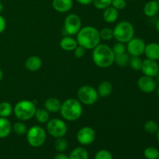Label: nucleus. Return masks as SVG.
Segmentation results:
<instances>
[{
	"label": "nucleus",
	"mask_w": 159,
	"mask_h": 159,
	"mask_svg": "<svg viewBox=\"0 0 159 159\" xmlns=\"http://www.w3.org/2000/svg\"><path fill=\"white\" fill-rule=\"evenodd\" d=\"M76 35L78 44L83 47L85 50H93L100 43L99 31L94 26H84Z\"/></svg>",
	"instance_id": "nucleus-1"
},
{
	"label": "nucleus",
	"mask_w": 159,
	"mask_h": 159,
	"mask_svg": "<svg viewBox=\"0 0 159 159\" xmlns=\"http://www.w3.org/2000/svg\"><path fill=\"white\" fill-rule=\"evenodd\" d=\"M93 61L100 68H107L114 63L115 55L112 48L107 44L99 43L93 50Z\"/></svg>",
	"instance_id": "nucleus-2"
},
{
	"label": "nucleus",
	"mask_w": 159,
	"mask_h": 159,
	"mask_svg": "<svg viewBox=\"0 0 159 159\" xmlns=\"http://www.w3.org/2000/svg\"><path fill=\"white\" fill-rule=\"evenodd\" d=\"M59 112L62 118L65 120L75 121L82 116L83 107L82 104L78 100V99L70 98L61 102V107Z\"/></svg>",
	"instance_id": "nucleus-3"
},
{
	"label": "nucleus",
	"mask_w": 159,
	"mask_h": 159,
	"mask_svg": "<svg viewBox=\"0 0 159 159\" xmlns=\"http://www.w3.org/2000/svg\"><path fill=\"white\" fill-rule=\"evenodd\" d=\"M36 110V105L32 101L23 99L16 104L13 108V113L19 120L26 121L34 117Z\"/></svg>",
	"instance_id": "nucleus-4"
},
{
	"label": "nucleus",
	"mask_w": 159,
	"mask_h": 159,
	"mask_svg": "<svg viewBox=\"0 0 159 159\" xmlns=\"http://www.w3.org/2000/svg\"><path fill=\"white\" fill-rule=\"evenodd\" d=\"M134 27L129 21H121L113 29V38L116 41L127 43L134 37Z\"/></svg>",
	"instance_id": "nucleus-5"
},
{
	"label": "nucleus",
	"mask_w": 159,
	"mask_h": 159,
	"mask_svg": "<svg viewBox=\"0 0 159 159\" xmlns=\"http://www.w3.org/2000/svg\"><path fill=\"white\" fill-rule=\"evenodd\" d=\"M26 141L34 148H39L44 144L47 138L46 130L40 126L34 125L26 132Z\"/></svg>",
	"instance_id": "nucleus-6"
},
{
	"label": "nucleus",
	"mask_w": 159,
	"mask_h": 159,
	"mask_svg": "<svg viewBox=\"0 0 159 159\" xmlns=\"http://www.w3.org/2000/svg\"><path fill=\"white\" fill-rule=\"evenodd\" d=\"M78 100L85 106L94 105L99 99L97 90L91 85H82L77 92Z\"/></svg>",
	"instance_id": "nucleus-7"
},
{
	"label": "nucleus",
	"mask_w": 159,
	"mask_h": 159,
	"mask_svg": "<svg viewBox=\"0 0 159 159\" xmlns=\"http://www.w3.org/2000/svg\"><path fill=\"white\" fill-rule=\"evenodd\" d=\"M47 131L54 138H64L68 131L67 124L63 120L53 118L47 123Z\"/></svg>",
	"instance_id": "nucleus-8"
},
{
	"label": "nucleus",
	"mask_w": 159,
	"mask_h": 159,
	"mask_svg": "<svg viewBox=\"0 0 159 159\" xmlns=\"http://www.w3.org/2000/svg\"><path fill=\"white\" fill-rule=\"evenodd\" d=\"M82 28L81 18L75 13L68 14L64 22V30L69 36L76 35Z\"/></svg>",
	"instance_id": "nucleus-9"
},
{
	"label": "nucleus",
	"mask_w": 159,
	"mask_h": 159,
	"mask_svg": "<svg viewBox=\"0 0 159 159\" xmlns=\"http://www.w3.org/2000/svg\"><path fill=\"white\" fill-rule=\"evenodd\" d=\"M146 43L143 39L140 37H134L127 43V54L130 56H139L144 54Z\"/></svg>",
	"instance_id": "nucleus-10"
},
{
	"label": "nucleus",
	"mask_w": 159,
	"mask_h": 159,
	"mask_svg": "<svg viewBox=\"0 0 159 159\" xmlns=\"http://www.w3.org/2000/svg\"><path fill=\"white\" fill-rule=\"evenodd\" d=\"M96 134L93 128L90 127H83L78 131L76 138L79 144L86 146L93 144L96 139Z\"/></svg>",
	"instance_id": "nucleus-11"
},
{
	"label": "nucleus",
	"mask_w": 159,
	"mask_h": 159,
	"mask_svg": "<svg viewBox=\"0 0 159 159\" xmlns=\"http://www.w3.org/2000/svg\"><path fill=\"white\" fill-rule=\"evenodd\" d=\"M138 86L139 89L144 93H152L155 91L157 82L154 78L147 75H143L138 80Z\"/></svg>",
	"instance_id": "nucleus-12"
},
{
	"label": "nucleus",
	"mask_w": 159,
	"mask_h": 159,
	"mask_svg": "<svg viewBox=\"0 0 159 159\" xmlns=\"http://www.w3.org/2000/svg\"><path fill=\"white\" fill-rule=\"evenodd\" d=\"M141 71H142L144 75L155 78L159 73V65L157 61L146 58L143 60Z\"/></svg>",
	"instance_id": "nucleus-13"
},
{
	"label": "nucleus",
	"mask_w": 159,
	"mask_h": 159,
	"mask_svg": "<svg viewBox=\"0 0 159 159\" xmlns=\"http://www.w3.org/2000/svg\"><path fill=\"white\" fill-rule=\"evenodd\" d=\"M52 6L57 12L65 13L73 7V0H52Z\"/></svg>",
	"instance_id": "nucleus-14"
},
{
	"label": "nucleus",
	"mask_w": 159,
	"mask_h": 159,
	"mask_svg": "<svg viewBox=\"0 0 159 159\" xmlns=\"http://www.w3.org/2000/svg\"><path fill=\"white\" fill-rule=\"evenodd\" d=\"M144 54L147 58L151 60H159V43L152 42L146 44Z\"/></svg>",
	"instance_id": "nucleus-15"
},
{
	"label": "nucleus",
	"mask_w": 159,
	"mask_h": 159,
	"mask_svg": "<svg viewBox=\"0 0 159 159\" xmlns=\"http://www.w3.org/2000/svg\"><path fill=\"white\" fill-rule=\"evenodd\" d=\"M61 102L56 97H50L44 102V109L49 113H56L60 111Z\"/></svg>",
	"instance_id": "nucleus-16"
},
{
	"label": "nucleus",
	"mask_w": 159,
	"mask_h": 159,
	"mask_svg": "<svg viewBox=\"0 0 159 159\" xmlns=\"http://www.w3.org/2000/svg\"><path fill=\"white\" fill-rule=\"evenodd\" d=\"M42 60L38 56H30L25 61V67L30 71H37L41 68Z\"/></svg>",
	"instance_id": "nucleus-17"
},
{
	"label": "nucleus",
	"mask_w": 159,
	"mask_h": 159,
	"mask_svg": "<svg viewBox=\"0 0 159 159\" xmlns=\"http://www.w3.org/2000/svg\"><path fill=\"white\" fill-rule=\"evenodd\" d=\"M159 4L156 0H151L148 2L144 6V13L148 17H154L158 13Z\"/></svg>",
	"instance_id": "nucleus-18"
},
{
	"label": "nucleus",
	"mask_w": 159,
	"mask_h": 159,
	"mask_svg": "<svg viewBox=\"0 0 159 159\" xmlns=\"http://www.w3.org/2000/svg\"><path fill=\"white\" fill-rule=\"evenodd\" d=\"M78 45L79 44L76 39L73 38L71 36L64 37L60 41L61 48L65 51H73Z\"/></svg>",
	"instance_id": "nucleus-19"
},
{
	"label": "nucleus",
	"mask_w": 159,
	"mask_h": 159,
	"mask_svg": "<svg viewBox=\"0 0 159 159\" xmlns=\"http://www.w3.org/2000/svg\"><path fill=\"white\" fill-rule=\"evenodd\" d=\"M102 17L107 23H113L117 20L118 17H119V12L117 9L110 6L103 9Z\"/></svg>",
	"instance_id": "nucleus-20"
},
{
	"label": "nucleus",
	"mask_w": 159,
	"mask_h": 159,
	"mask_svg": "<svg viewBox=\"0 0 159 159\" xmlns=\"http://www.w3.org/2000/svg\"><path fill=\"white\" fill-rule=\"evenodd\" d=\"M12 131V124L10 121L5 117L0 116V139L6 138Z\"/></svg>",
	"instance_id": "nucleus-21"
},
{
	"label": "nucleus",
	"mask_w": 159,
	"mask_h": 159,
	"mask_svg": "<svg viewBox=\"0 0 159 159\" xmlns=\"http://www.w3.org/2000/svg\"><path fill=\"white\" fill-rule=\"evenodd\" d=\"M97 93L99 96L101 97H107L113 92V85L109 81H102L98 86Z\"/></svg>",
	"instance_id": "nucleus-22"
},
{
	"label": "nucleus",
	"mask_w": 159,
	"mask_h": 159,
	"mask_svg": "<svg viewBox=\"0 0 159 159\" xmlns=\"http://www.w3.org/2000/svg\"><path fill=\"white\" fill-rule=\"evenodd\" d=\"M69 159H89L88 151L83 147H77L70 153Z\"/></svg>",
	"instance_id": "nucleus-23"
},
{
	"label": "nucleus",
	"mask_w": 159,
	"mask_h": 159,
	"mask_svg": "<svg viewBox=\"0 0 159 159\" xmlns=\"http://www.w3.org/2000/svg\"><path fill=\"white\" fill-rule=\"evenodd\" d=\"M34 117L40 124H47L50 120V113L45 109H37Z\"/></svg>",
	"instance_id": "nucleus-24"
},
{
	"label": "nucleus",
	"mask_w": 159,
	"mask_h": 159,
	"mask_svg": "<svg viewBox=\"0 0 159 159\" xmlns=\"http://www.w3.org/2000/svg\"><path fill=\"white\" fill-rule=\"evenodd\" d=\"M13 112V107L9 102H0V116L8 118Z\"/></svg>",
	"instance_id": "nucleus-25"
},
{
	"label": "nucleus",
	"mask_w": 159,
	"mask_h": 159,
	"mask_svg": "<svg viewBox=\"0 0 159 159\" xmlns=\"http://www.w3.org/2000/svg\"><path fill=\"white\" fill-rule=\"evenodd\" d=\"M130 57V55L127 52L122 54H119V55H116L115 56L114 63L120 68H124L129 65Z\"/></svg>",
	"instance_id": "nucleus-26"
},
{
	"label": "nucleus",
	"mask_w": 159,
	"mask_h": 159,
	"mask_svg": "<svg viewBox=\"0 0 159 159\" xmlns=\"http://www.w3.org/2000/svg\"><path fill=\"white\" fill-rule=\"evenodd\" d=\"M12 130H13L14 133L17 135H23L26 134L27 132L28 128L26 124L23 123V121H18L16 122L12 126Z\"/></svg>",
	"instance_id": "nucleus-27"
},
{
	"label": "nucleus",
	"mask_w": 159,
	"mask_h": 159,
	"mask_svg": "<svg viewBox=\"0 0 159 159\" xmlns=\"http://www.w3.org/2000/svg\"><path fill=\"white\" fill-rule=\"evenodd\" d=\"M158 128L159 127L156 121L152 120H149L146 121L144 124V130H145L147 133L150 134H156Z\"/></svg>",
	"instance_id": "nucleus-28"
},
{
	"label": "nucleus",
	"mask_w": 159,
	"mask_h": 159,
	"mask_svg": "<svg viewBox=\"0 0 159 159\" xmlns=\"http://www.w3.org/2000/svg\"><path fill=\"white\" fill-rule=\"evenodd\" d=\"M143 60L139 56H131L130 57V61L129 65L130 67L134 71H141V67H142Z\"/></svg>",
	"instance_id": "nucleus-29"
},
{
	"label": "nucleus",
	"mask_w": 159,
	"mask_h": 159,
	"mask_svg": "<svg viewBox=\"0 0 159 159\" xmlns=\"http://www.w3.org/2000/svg\"><path fill=\"white\" fill-rule=\"evenodd\" d=\"M68 141L64 138H56V141L54 142V148L56 150L60 153H63L68 148Z\"/></svg>",
	"instance_id": "nucleus-30"
},
{
	"label": "nucleus",
	"mask_w": 159,
	"mask_h": 159,
	"mask_svg": "<svg viewBox=\"0 0 159 159\" xmlns=\"http://www.w3.org/2000/svg\"><path fill=\"white\" fill-rule=\"evenodd\" d=\"M144 155L146 159H158L159 151L155 147H148L144 150Z\"/></svg>",
	"instance_id": "nucleus-31"
},
{
	"label": "nucleus",
	"mask_w": 159,
	"mask_h": 159,
	"mask_svg": "<svg viewBox=\"0 0 159 159\" xmlns=\"http://www.w3.org/2000/svg\"><path fill=\"white\" fill-rule=\"evenodd\" d=\"M99 36L101 40H110L113 38V30L111 28L105 27L99 30Z\"/></svg>",
	"instance_id": "nucleus-32"
},
{
	"label": "nucleus",
	"mask_w": 159,
	"mask_h": 159,
	"mask_svg": "<svg viewBox=\"0 0 159 159\" xmlns=\"http://www.w3.org/2000/svg\"><path fill=\"white\" fill-rule=\"evenodd\" d=\"M112 51H113L114 55H119V54H122L124 53L127 52V47H126L125 43H121V42H116L113 44Z\"/></svg>",
	"instance_id": "nucleus-33"
},
{
	"label": "nucleus",
	"mask_w": 159,
	"mask_h": 159,
	"mask_svg": "<svg viewBox=\"0 0 159 159\" xmlns=\"http://www.w3.org/2000/svg\"><path fill=\"white\" fill-rule=\"evenodd\" d=\"M112 0H93V3L95 7L98 9H105L111 6Z\"/></svg>",
	"instance_id": "nucleus-34"
},
{
	"label": "nucleus",
	"mask_w": 159,
	"mask_h": 159,
	"mask_svg": "<svg viewBox=\"0 0 159 159\" xmlns=\"http://www.w3.org/2000/svg\"><path fill=\"white\" fill-rule=\"evenodd\" d=\"M94 159H113V155L109 151L100 150L96 154Z\"/></svg>",
	"instance_id": "nucleus-35"
},
{
	"label": "nucleus",
	"mask_w": 159,
	"mask_h": 159,
	"mask_svg": "<svg viewBox=\"0 0 159 159\" xmlns=\"http://www.w3.org/2000/svg\"><path fill=\"white\" fill-rule=\"evenodd\" d=\"M111 6L117 9L118 11L123 10L127 6V1L126 0H112Z\"/></svg>",
	"instance_id": "nucleus-36"
},
{
	"label": "nucleus",
	"mask_w": 159,
	"mask_h": 159,
	"mask_svg": "<svg viewBox=\"0 0 159 159\" xmlns=\"http://www.w3.org/2000/svg\"><path fill=\"white\" fill-rule=\"evenodd\" d=\"M73 51H74L75 57H77V58H82V57L85 55L86 50H85L83 47L80 46V45H78L75 48V49Z\"/></svg>",
	"instance_id": "nucleus-37"
},
{
	"label": "nucleus",
	"mask_w": 159,
	"mask_h": 159,
	"mask_svg": "<svg viewBox=\"0 0 159 159\" xmlns=\"http://www.w3.org/2000/svg\"><path fill=\"white\" fill-rule=\"evenodd\" d=\"M6 28V21L4 17L0 14V34H2Z\"/></svg>",
	"instance_id": "nucleus-38"
},
{
	"label": "nucleus",
	"mask_w": 159,
	"mask_h": 159,
	"mask_svg": "<svg viewBox=\"0 0 159 159\" xmlns=\"http://www.w3.org/2000/svg\"><path fill=\"white\" fill-rule=\"evenodd\" d=\"M79 4L82 5V6H87V5H89L91 3H93V0H76Z\"/></svg>",
	"instance_id": "nucleus-39"
},
{
	"label": "nucleus",
	"mask_w": 159,
	"mask_h": 159,
	"mask_svg": "<svg viewBox=\"0 0 159 159\" xmlns=\"http://www.w3.org/2000/svg\"><path fill=\"white\" fill-rule=\"evenodd\" d=\"M54 159H69V157L63 153H59L54 156Z\"/></svg>",
	"instance_id": "nucleus-40"
},
{
	"label": "nucleus",
	"mask_w": 159,
	"mask_h": 159,
	"mask_svg": "<svg viewBox=\"0 0 159 159\" xmlns=\"http://www.w3.org/2000/svg\"><path fill=\"white\" fill-rule=\"evenodd\" d=\"M2 79H3V71H2V70L0 68V82L2 80Z\"/></svg>",
	"instance_id": "nucleus-41"
},
{
	"label": "nucleus",
	"mask_w": 159,
	"mask_h": 159,
	"mask_svg": "<svg viewBox=\"0 0 159 159\" xmlns=\"http://www.w3.org/2000/svg\"><path fill=\"white\" fill-rule=\"evenodd\" d=\"M155 93H156L157 96L159 98V85L158 86L156 87V89H155Z\"/></svg>",
	"instance_id": "nucleus-42"
},
{
	"label": "nucleus",
	"mask_w": 159,
	"mask_h": 159,
	"mask_svg": "<svg viewBox=\"0 0 159 159\" xmlns=\"http://www.w3.org/2000/svg\"><path fill=\"white\" fill-rule=\"evenodd\" d=\"M3 11V5L2 3L1 2V1H0V14L2 13V12Z\"/></svg>",
	"instance_id": "nucleus-43"
},
{
	"label": "nucleus",
	"mask_w": 159,
	"mask_h": 159,
	"mask_svg": "<svg viewBox=\"0 0 159 159\" xmlns=\"http://www.w3.org/2000/svg\"><path fill=\"white\" fill-rule=\"evenodd\" d=\"M156 29H157V31L159 33V20H158V22H157L156 23Z\"/></svg>",
	"instance_id": "nucleus-44"
},
{
	"label": "nucleus",
	"mask_w": 159,
	"mask_h": 159,
	"mask_svg": "<svg viewBox=\"0 0 159 159\" xmlns=\"http://www.w3.org/2000/svg\"><path fill=\"white\" fill-rule=\"evenodd\" d=\"M157 140H158V143H159V128H158V131H157Z\"/></svg>",
	"instance_id": "nucleus-45"
},
{
	"label": "nucleus",
	"mask_w": 159,
	"mask_h": 159,
	"mask_svg": "<svg viewBox=\"0 0 159 159\" xmlns=\"http://www.w3.org/2000/svg\"><path fill=\"white\" fill-rule=\"evenodd\" d=\"M126 1H130V2H132V1H134V0H126Z\"/></svg>",
	"instance_id": "nucleus-46"
},
{
	"label": "nucleus",
	"mask_w": 159,
	"mask_h": 159,
	"mask_svg": "<svg viewBox=\"0 0 159 159\" xmlns=\"http://www.w3.org/2000/svg\"><path fill=\"white\" fill-rule=\"evenodd\" d=\"M158 159H159V155H158Z\"/></svg>",
	"instance_id": "nucleus-47"
},
{
	"label": "nucleus",
	"mask_w": 159,
	"mask_h": 159,
	"mask_svg": "<svg viewBox=\"0 0 159 159\" xmlns=\"http://www.w3.org/2000/svg\"><path fill=\"white\" fill-rule=\"evenodd\" d=\"M158 4H159V0H158Z\"/></svg>",
	"instance_id": "nucleus-48"
},
{
	"label": "nucleus",
	"mask_w": 159,
	"mask_h": 159,
	"mask_svg": "<svg viewBox=\"0 0 159 159\" xmlns=\"http://www.w3.org/2000/svg\"><path fill=\"white\" fill-rule=\"evenodd\" d=\"M0 1H2V0H0Z\"/></svg>",
	"instance_id": "nucleus-49"
}]
</instances>
